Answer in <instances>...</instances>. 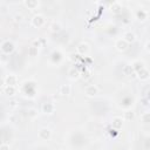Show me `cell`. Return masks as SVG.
<instances>
[{
  "instance_id": "cell-28",
  "label": "cell",
  "mask_w": 150,
  "mask_h": 150,
  "mask_svg": "<svg viewBox=\"0 0 150 150\" xmlns=\"http://www.w3.org/2000/svg\"><path fill=\"white\" fill-rule=\"evenodd\" d=\"M9 105H11V107H13V108H14V107H16V101H14V100H13V101H11V102H9Z\"/></svg>"
},
{
  "instance_id": "cell-29",
  "label": "cell",
  "mask_w": 150,
  "mask_h": 150,
  "mask_svg": "<svg viewBox=\"0 0 150 150\" xmlns=\"http://www.w3.org/2000/svg\"><path fill=\"white\" fill-rule=\"evenodd\" d=\"M145 50L149 52V41H146V43H145Z\"/></svg>"
},
{
  "instance_id": "cell-14",
  "label": "cell",
  "mask_w": 150,
  "mask_h": 150,
  "mask_svg": "<svg viewBox=\"0 0 150 150\" xmlns=\"http://www.w3.org/2000/svg\"><path fill=\"white\" fill-rule=\"evenodd\" d=\"M23 4H25V6H27L29 9H35V8L39 6V1H36V0H25Z\"/></svg>"
},
{
  "instance_id": "cell-19",
  "label": "cell",
  "mask_w": 150,
  "mask_h": 150,
  "mask_svg": "<svg viewBox=\"0 0 150 150\" xmlns=\"http://www.w3.org/2000/svg\"><path fill=\"white\" fill-rule=\"evenodd\" d=\"M110 9H111V12H112V13L117 14V13H120V12H121V9H122V6L120 5V2H112V5H111Z\"/></svg>"
},
{
  "instance_id": "cell-22",
  "label": "cell",
  "mask_w": 150,
  "mask_h": 150,
  "mask_svg": "<svg viewBox=\"0 0 150 150\" xmlns=\"http://www.w3.org/2000/svg\"><path fill=\"white\" fill-rule=\"evenodd\" d=\"M28 54H29L30 56H36V55H38V48L34 47V46L29 47V48H28Z\"/></svg>"
},
{
  "instance_id": "cell-8",
  "label": "cell",
  "mask_w": 150,
  "mask_h": 150,
  "mask_svg": "<svg viewBox=\"0 0 150 150\" xmlns=\"http://www.w3.org/2000/svg\"><path fill=\"white\" fill-rule=\"evenodd\" d=\"M39 137L42 139H49L52 137V131L48 128H42L39 130Z\"/></svg>"
},
{
  "instance_id": "cell-23",
  "label": "cell",
  "mask_w": 150,
  "mask_h": 150,
  "mask_svg": "<svg viewBox=\"0 0 150 150\" xmlns=\"http://www.w3.org/2000/svg\"><path fill=\"white\" fill-rule=\"evenodd\" d=\"M123 70H124V73H125V75H131V74H132V73H135V71H134V69H132V67H131V66H125V67H124V69H123Z\"/></svg>"
},
{
  "instance_id": "cell-17",
  "label": "cell",
  "mask_w": 150,
  "mask_h": 150,
  "mask_svg": "<svg viewBox=\"0 0 150 150\" xmlns=\"http://www.w3.org/2000/svg\"><path fill=\"white\" fill-rule=\"evenodd\" d=\"M131 67H132L134 71L137 73L138 70H141V69L144 68V62H142V61H135V62L131 64Z\"/></svg>"
},
{
  "instance_id": "cell-24",
  "label": "cell",
  "mask_w": 150,
  "mask_h": 150,
  "mask_svg": "<svg viewBox=\"0 0 150 150\" xmlns=\"http://www.w3.org/2000/svg\"><path fill=\"white\" fill-rule=\"evenodd\" d=\"M14 21H15V22H22V21H23V15L20 14V13H19V14H15V15H14Z\"/></svg>"
},
{
  "instance_id": "cell-3",
  "label": "cell",
  "mask_w": 150,
  "mask_h": 150,
  "mask_svg": "<svg viewBox=\"0 0 150 150\" xmlns=\"http://www.w3.org/2000/svg\"><path fill=\"white\" fill-rule=\"evenodd\" d=\"M84 93H86V95H87V96L93 97V96H95V95H97V94H98V88H97V86H95V84H90V86L86 87Z\"/></svg>"
},
{
  "instance_id": "cell-16",
  "label": "cell",
  "mask_w": 150,
  "mask_h": 150,
  "mask_svg": "<svg viewBox=\"0 0 150 150\" xmlns=\"http://www.w3.org/2000/svg\"><path fill=\"white\" fill-rule=\"evenodd\" d=\"M49 30L53 32V33H57L61 30V25L60 22H56V21H53L50 25H49Z\"/></svg>"
},
{
  "instance_id": "cell-10",
  "label": "cell",
  "mask_w": 150,
  "mask_h": 150,
  "mask_svg": "<svg viewBox=\"0 0 150 150\" xmlns=\"http://www.w3.org/2000/svg\"><path fill=\"white\" fill-rule=\"evenodd\" d=\"M54 110H55V105H54L53 103L46 102V103L42 104V111H43L45 114H53Z\"/></svg>"
},
{
  "instance_id": "cell-4",
  "label": "cell",
  "mask_w": 150,
  "mask_h": 150,
  "mask_svg": "<svg viewBox=\"0 0 150 150\" xmlns=\"http://www.w3.org/2000/svg\"><path fill=\"white\" fill-rule=\"evenodd\" d=\"M76 49H77V53H79L80 55H87V54L89 53V50H90L88 43H86V42H81V43H79Z\"/></svg>"
},
{
  "instance_id": "cell-9",
  "label": "cell",
  "mask_w": 150,
  "mask_h": 150,
  "mask_svg": "<svg viewBox=\"0 0 150 150\" xmlns=\"http://www.w3.org/2000/svg\"><path fill=\"white\" fill-rule=\"evenodd\" d=\"M137 76H138V79L141 80V81H146L148 79H149V76H150V74H149V70L144 67L143 69H141V70H138L137 73Z\"/></svg>"
},
{
  "instance_id": "cell-21",
  "label": "cell",
  "mask_w": 150,
  "mask_h": 150,
  "mask_svg": "<svg viewBox=\"0 0 150 150\" xmlns=\"http://www.w3.org/2000/svg\"><path fill=\"white\" fill-rule=\"evenodd\" d=\"M134 116H135V114H134V111H132V110H127V111L124 112V120H127V121L132 120V118H134Z\"/></svg>"
},
{
  "instance_id": "cell-12",
  "label": "cell",
  "mask_w": 150,
  "mask_h": 150,
  "mask_svg": "<svg viewBox=\"0 0 150 150\" xmlns=\"http://www.w3.org/2000/svg\"><path fill=\"white\" fill-rule=\"evenodd\" d=\"M123 40H125L128 43H131V42H134L136 40V35L132 32H127L123 35Z\"/></svg>"
},
{
  "instance_id": "cell-25",
  "label": "cell",
  "mask_w": 150,
  "mask_h": 150,
  "mask_svg": "<svg viewBox=\"0 0 150 150\" xmlns=\"http://www.w3.org/2000/svg\"><path fill=\"white\" fill-rule=\"evenodd\" d=\"M90 74H91V70H87L86 73H82V74H80V76H81L82 79L87 80V79H89V77H90Z\"/></svg>"
},
{
  "instance_id": "cell-11",
  "label": "cell",
  "mask_w": 150,
  "mask_h": 150,
  "mask_svg": "<svg viewBox=\"0 0 150 150\" xmlns=\"http://www.w3.org/2000/svg\"><path fill=\"white\" fill-rule=\"evenodd\" d=\"M111 124H112V128H114V129L118 130V129H121V128H122V125H123V118H122V117L116 116V117H114V118H112Z\"/></svg>"
},
{
  "instance_id": "cell-2",
  "label": "cell",
  "mask_w": 150,
  "mask_h": 150,
  "mask_svg": "<svg viewBox=\"0 0 150 150\" xmlns=\"http://www.w3.org/2000/svg\"><path fill=\"white\" fill-rule=\"evenodd\" d=\"M128 46H129V43H128L125 40H123V39H118V40H116V42H115V47H116V49H117L118 52H124V50H127V49H128Z\"/></svg>"
},
{
  "instance_id": "cell-13",
  "label": "cell",
  "mask_w": 150,
  "mask_h": 150,
  "mask_svg": "<svg viewBox=\"0 0 150 150\" xmlns=\"http://www.w3.org/2000/svg\"><path fill=\"white\" fill-rule=\"evenodd\" d=\"M68 75H69V77H70V79L76 80V79H79V77H80V71H79L75 67H71V68L68 70Z\"/></svg>"
},
{
  "instance_id": "cell-18",
  "label": "cell",
  "mask_w": 150,
  "mask_h": 150,
  "mask_svg": "<svg viewBox=\"0 0 150 150\" xmlns=\"http://www.w3.org/2000/svg\"><path fill=\"white\" fill-rule=\"evenodd\" d=\"M4 91H5L6 95H8V96H13V95L15 94L16 89H15V87H12V86H5Z\"/></svg>"
},
{
  "instance_id": "cell-27",
  "label": "cell",
  "mask_w": 150,
  "mask_h": 150,
  "mask_svg": "<svg viewBox=\"0 0 150 150\" xmlns=\"http://www.w3.org/2000/svg\"><path fill=\"white\" fill-rule=\"evenodd\" d=\"M4 86H5V79L0 76V88H2Z\"/></svg>"
},
{
  "instance_id": "cell-20",
  "label": "cell",
  "mask_w": 150,
  "mask_h": 150,
  "mask_svg": "<svg viewBox=\"0 0 150 150\" xmlns=\"http://www.w3.org/2000/svg\"><path fill=\"white\" fill-rule=\"evenodd\" d=\"M141 120H142V122L143 123H149V121H150V114L148 112V111H145V112H143L142 115H141Z\"/></svg>"
},
{
  "instance_id": "cell-6",
  "label": "cell",
  "mask_w": 150,
  "mask_h": 150,
  "mask_svg": "<svg viewBox=\"0 0 150 150\" xmlns=\"http://www.w3.org/2000/svg\"><path fill=\"white\" fill-rule=\"evenodd\" d=\"M1 49H2L4 53L9 54V53H12V52L14 50V45H13V42H11V41H5V42L2 43V46H1Z\"/></svg>"
},
{
  "instance_id": "cell-26",
  "label": "cell",
  "mask_w": 150,
  "mask_h": 150,
  "mask_svg": "<svg viewBox=\"0 0 150 150\" xmlns=\"http://www.w3.org/2000/svg\"><path fill=\"white\" fill-rule=\"evenodd\" d=\"M0 150H11V148H9L8 144H1L0 145Z\"/></svg>"
},
{
  "instance_id": "cell-15",
  "label": "cell",
  "mask_w": 150,
  "mask_h": 150,
  "mask_svg": "<svg viewBox=\"0 0 150 150\" xmlns=\"http://www.w3.org/2000/svg\"><path fill=\"white\" fill-rule=\"evenodd\" d=\"M136 15H137V19H138L139 21H145V20L148 19V12H146L145 9H139V11H137Z\"/></svg>"
},
{
  "instance_id": "cell-1",
  "label": "cell",
  "mask_w": 150,
  "mask_h": 150,
  "mask_svg": "<svg viewBox=\"0 0 150 150\" xmlns=\"http://www.w3.org/2000/svg\"><path fill=\"white\" fill-rule=\"evenodd\" d=\"M32 25L36 28H40L45 25V18L41 15V14H36L32 18Z\"/></svg>"
},
{
  "instance_id": "cell-5",
  "label": "cell",
  "mask_w": 150,
  "mask_h": 150,
  "mask_svg": "<svg viewBox=\"0 0 150 150\" xmlns=\"http://www.w3.org/2000/svg\"><path fill=\"white\" fill-rule=\"evenodd\" d=\"M16 83H18V77H16V75L9 74V75H7V76L5 77V84H6V86L15 87Z\"/></svg>"
},
{
  "instance_id": "cell-7",
  "label": "cell",
  "mask_w": 150,
  "mask_h": 150,
  "mask_svg": "<svg viewBox=\"0 0 150 150\" xmlns=\"http://www.w3.org/2000/svg\"><path fill=\"white\" fill-rule=\"evenodd\" d=\"M59 93L62 96H69L71 93V87L69 84H61L59 88Z\"/></svg>"
}]
</instances>
